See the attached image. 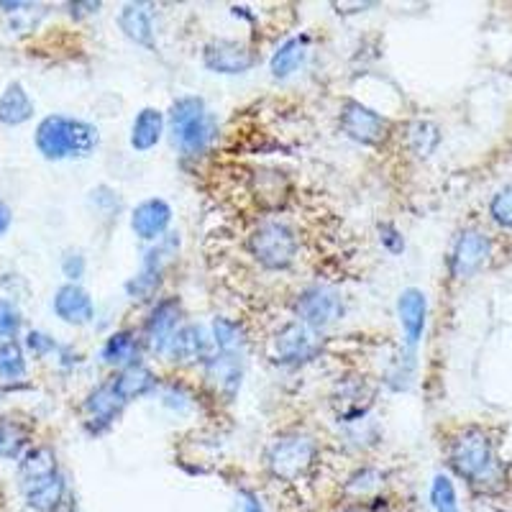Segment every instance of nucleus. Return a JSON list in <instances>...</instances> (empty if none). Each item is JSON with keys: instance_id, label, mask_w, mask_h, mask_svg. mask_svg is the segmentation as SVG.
Here are the masks:
<instances>
[{"instance_id": "nucleus-8", "label": "nucleus", "mask_w": 512, "mask_h": 512, "mask_svg": "<svg viewBox=\"0 0 512 512\" xmlns=\"http://www.w3.org/2000/svg\"><path fill=\"white\" fill-rule=\"evenodd\" d=\"M177 249H180V239H177V233H164L162 239H159V244L154 246V249L146 251L144 267H141L139 277H134V280L126 285L128 295L139 297V300H144V297L152 295V292L157 290L159 280H162L164 267H167L169 259L177 254Z\"/></svg>"}, {"instance_id": "nucleus-18", "label": "nucleus", "mask_w": 512, "mask_h": 512, "mask_svg": "<svg viewBox=\"0 0 512 512\" xmlns=\"http://www.w3.org/2000/svg\"><path fill=\"white\" fill-rule=\"evenodd\" d=\"M118 26L134 44L152 47L154 44V11L149 3H128L118 16Z\"/></svg>"}, {"instance_id": "nucleus-6", "label": "nucleus", "mask_w": 512, "mask_h": 512, "mask_svg": "<svg viewBox=\"0 0 512 512\" xmlns=\"http://www.w3.org/2000/svg\"><path fill=\"white\" fill-rule=\"evenodd\" d=\"M341 131L359 144L379 146L390 136V121L367 105H361L359 100H346L341 108Z\"/></svg>"}, {"instance_id": "nucleus-20", "label": "nucleus", "mask_w": 512, "mask_h": 512, "mask_svg": "<svg viewBox=\"0 0 512 512\" xmlns=\"http://www.w3.org/2000/svg\"><path fill=\"white\" fill-rule=\"evenodd\" d=\"M26 502L31 510L36 512H57L62 507L64 495H67V484H64L62 474H52V477L41 479V482L31 484L24 489Z\"/></svg>"}, {"instance_id": "nucleus-7", "label": "nucleus", "mask_w": 512, "mask_h": 512, "mask_svg": "<svg viewBox=\"0 0 512 512\" xmlns=\"http://www.w3.org/2000/svg\"><path fill=\"white\" fill-rule=\"evenodd\" d=\"M297 318L313 331L333 326L341 315H344V300L331 287H308L300 292L295 303Z\"/></svg>"}, {"instance_id": "nucleus-15", "label": "nucleus", "mask_w": 512, "mask_h": 512, "mask_svg": "<svg viewBox=\"0 0 512 512\" xmlns=\"http://www.w3.org/2000/svg\"><path fill=\"white\" fill-rule=\"evenodd\" d=\"M169 221H172V208L162 198H149L141 205H136L131 216V228L139 239L159 241L167 233Z\"/></svg>"}, {"instance_id": "nucleus-26", "label": "nucleus", "mask_w": 512, "mask_h": 512, "mask_svg": "<svg viewBox=\"0 0 512 512\" xmlns=\"http://www.w3.org/2000/svg\"><path fill=\"white\" fill-rule=\"evenodd\" d=\"M305 47H308V36H295V39H287L272 57V75L277 80H285L292 72L300 67V62L305 59Z\"/></svg>"}, {"instance_id": "nucleus-22", "label": "nucleus", "mask_w": 512, "mask_h": 512, "mask_svg": "<svg viewBox=\"0 0 512 512\" xmlns=\"http://www.w3.org/2000/svg\"><path fill=\"white\" fill-rule=\"evenodd\" d=\"M164 131V116L157 108H144L139 111V116L134 118V126H131V146L136 152H149L159 144Z\"/></svg>"}, {"instance_id": "nucleus-28", "label": "nucleus", "mask_w": 512, "mask_h": 512, "mask_svg": "<svg viewBox=\"0 0 512 512\" xmlns=\"http://www.w3.org/2000/svg\"><path fill=\"white\" fill-rule=\"evenodd\" d=\"M29 443V431L16 420L0 418V459H18Z\"/></svg>"}, {"instance_id": "nucleus-27", "label": "nucleus", "mask_w": 512, "mask_h": 512, "mask_svg": "<svg viewBox=\"0 0 512 512\" xmlns=\"http://www.w3.org/2000/svg\"><path fill=\"white\" fill-rule=\"evenodd\" d=\"M208 369H210V377L216 379L218 387L226 390L228 395L239 390L241 384V369L236 364V356L233 354H221V356H213L208 361Z\"/></svg>"}, {"instance_id": "nucleus-30", "label": "nucleus", "mask_w": 512, "mask_h": 512, "mask_svg": "<svg viewBox=\"0 0 512 512\" xmlns=\"http://www.w3.org/2000/svg\"><path fill=\"white\" fill-rule=\"evenodd\" d=\"M213 341L221 349V354H236L241 349V344H244L239 323H233V320L226 318L213 320Z\"/></svg>"}, {"instance_id": "nucleus-35", "label": "nucleus", "mask_w": 512, "mask_h": 512, "mask_svg": "<svg viewBox=\"0 0 512 512\" xmlns=\"http://www.w3.org/2000/svg\"><path fill=\"white\" fill-rule=\"evenodd\" d=\"M489 216L495 218L500 226L512 228V185L502 187L495 198H492V203H489Z\"/></svg>"}, {"instance_id": "nucleus-4", "label": "nucleus", "mask_w": 512, "mask_h": 512, "mask_svg": "<svg viewBox=\"0 0 512 512\" xmlns=\"http://www.w3.org/2000/svg\"><path fill=\"white\" fill-rule=\"evenodd\" d=\"M249 246L251 254L256 256V262L267 269L290 267L297 256V236L282 221H264L251 233Z\"/></svg>"}, {"instance_id": "nucleus-37", "label": "nucleus", "mask_w": 512, "mask_h": 512, "mask_svg": "<svg viewBox=\"0 0 512 512\" xmlns=\"http://www.w3.org/2000/svg\"><path fill=\"white\" fill-rule=\"evenodd\" d=\"M62 272H64V277H67V280H72V285H75L82 274H85V256L77 254V251H70V254L62 259Z\"/></svg>"}, {"instance_id": "nucleus-11", "label": "nucleus", "mask_w": 512, "mask_h": 512, "mask_svg": "<svg viewBox=\"0 0 512 512\" xmlns=\"http://www.w3.org/2000/svg\"><path fill=\"white\" fill-rule=\"evenodd\" d=\"M372 405H374V390L369 387L367 379L349 377V379H341V382L336 384V392H333V408H336V415L344 420V423L361 420L369 413Z\"/></svg>"}, {"instance_id": "nucleus-33", "label": "nucleus", "mask_w": 512, "mask_h": 512, "mask_svg": "<svg viewBox=\"0 0 512 512\" xmlns=\"http://www.w3.org/2000/svg\"><path fill=\"white\" fill-rule=\"evenodd\" d=\"M431 502L436 512H461L459 502H456L454 484H451V479L448 477H443V474H438V477L433 479Z\"/></svg>"}, {"instance_id": "nucleus-38", "label": "nucleus", "mask_w": 512, "mask_h": 512, "mask_svg": "<svg viewBox=\"0 0 512 512\" xmlns=\"http://www.w3.org/2000/svg\"><path fill=\"white\" fill-rule=\"evenodd\" d=\"M26 346L34 351L36 356H44L49 351H54V341L47 336V333H39V331H31L29 338H26Z\"/></svg>"}, {"instance_id": "nucleus-36", "label": "nucleus", "mask_w": 512, "mask_h": 512, "mask_svg": "<svg viewBox=\"0 0 512 512\" xmlns=\"http://www.w3.org/2000/svg\"><path fill=\"white\" fill-rule=\"evenodd\" d=\"M379 241H382L384 249L392 251V254H400V251L405 249V241H402L400 231H397L392 223H382V226H379Z\"/></svg>"}, {"instance_id": "nucleus-31", "label": "nucleus", "mask_w": 512, "mask_h": 512, "mask_svg": "<svg viewBox=\"0 0 512 512\" xmlns=\"http://www.w3.org/2000/svg\"><path fill=\"white\" fill-rule=\"evenodd\" d=\"M410 146H413V152L418 157H428V154L436 152L438 141H441V134H438V128L428 121H418L410 126Z\"/></svg>"}, {"instance_id": "nucleus-16", "label": "nucleus", "mask_w": 512, "mask_h": 512, "mask_svg": "<svg viewBox=\"0 0 512 512\" xmlns=\"http://www.w3.org/2000/svg\"><path fill=\"white\" fill-rule=\"evenodd\" d=\"M54 313L70 326H85L93 320L95 308L88 292L70 282V285L59 287L57 295H54Z\"/></svg>"}, {"instance_id": "nucleus-5", "label": "nucleus", "mask_w": 512, "mask_h": 512, "mask_svg": "<svg viewBox=\"0 0 512 512\" xmlns=\"http://www.w3.org/2000/svg\"><path fill=\"white\" fill-rule=\"evenodd\" d=\"M315 461V443L308 436H282L267 454L269 472L282 482H297Z\"/></svg>"}, {"instance_id": "nucleus-14", "label": "nucleus", "mask_w": 512, "mask_h": 512, "mask_svg": "<svg viewBox=\"0 0 512 512\" xmlns=\"http://www.w3.org/2000/svg\"><path fill=\"white\" fill-rule=\"evenodd\" d=\"M397 315H400V326L405 333V344H408V349H415L423 338L425 315H428V300L418 287H408V290L400 292Z\"/></svg>"}, {"instance_id": "nucleus-9", "label": "nucleus", "mask_w": 512, "mask_h": 512, "mask_svg": "<svg viewBox=\"0 0 512 512\" xmlns=\"http://www.w3.org/2000/svg\"><path fill=\"white\" fill-rule=\"evenodd\" d=\"M489 254H492V241L484 233L464 231L451 251V274L459 280H469L489 262Z\"/></svg>"}, {"instance_id": "nucleus-23", "label": "nucleus", "mask_w": 512, "mask_h": 512, "mask_svg": "<svg viewBox=\"0 0 512 512\" xmlns=\"http://www.w3.org/2000/svg\"><path fill=\"white\" fill-rule=\"evenodd\" d=\"M18 474H21L24 489L31 487V484H36V482H41V479H47V477H52V474H57V456H54L52 448H47V446L31 448L29 454L21 459V464H18Z\"/></svg>"}, {"instance_id": "nucleus-39", "label": "nucleus", "mask_w": 512, "mask_h": 512, "mask_svg": "<svg viewBox=\"0 0 512 512\" xmlns=\"http://www.w3.org/2000/svg\"><path fill=\"white\" fill-rule=\"evenodd\" d=\"M239 512H262L259 497L249 492V489H241L239 492Z\"/></svg>"}, {"instance_id": "nucleus-40", "label": "nucleus", "mask_w": 512, "mask_h": 512, "mask_svg": "<svg viewBox=\"0 0 512 512\" xmlns=\"http://www.w3.org/2000/svg\"><path fill=\"white\" fill-rule=\"evenodd\" d=\"M11 228V208L6 203H0V236Z\"/></svg>"}, {"instance_id": "nucleus-19", "label": "nucleus", "mask_w": 512, "mask_h": 512, "mask_svg": "<svg viewBox=\"0 0 512 512\" xmlns=\"http://www.w3.org/2000/svg\"><path fill=\"white\" fill-rule=\"evenodd\" d=\"M123 405H126V402L116 395L113 384H103V387H98L95 392H90V397L85 400V410H88L90 420L95 423V433L108 428V425L118 418Z\"/></svg>"}, {"instance_id": "nucleus-12", "label": "nucleus", "mask_w": 512, "mask_h": 512, "mask_svg": "<svg viewBox=\"0 0 512 512\" xmlns=\"http://www.w3.org/2000/svg\"><path fill=\"white\" fill-rule=\"evenodd\" d=\"M203 62L208 70L218 72V75H241V72L251 70L254 54L241 41L218 39L210 41L208 47H205Z\"/></svg>"}, {"instance_id": "nucleus-29", "label": "nucleus", "mask_w": 512, "mask_h": 512, "mask_svg": "<svg viewBox=\"0 0 512 512\" xmlns=\"http://www.w3.org/2000/svg\"><path fill=\"white\" fill-rule=\"evenodd\" d=\"M26 377V356L16 341H0V379L16 382Z\"/></svg>"}, {"instance_id": "nucleus-10", "label": "nucleus", "mask_w": 512, "mask_h": 512, "mask_svg": "<svg viewBox=\"0 0 512 512\" xmlns=\"http://www.w3.org/2000/svg\"><path fill=\"white\" fill-rule=\"evenodd\" d=\"M315 351H318L315 331L300 320L287 323L274 338V359L280 364H300V361L313 359Z\"/></svg>"}, {"instance_id": "nucleus-21", "label": "nucleus", "mask_w": 512, "mask_h": 512, "mask_svg": "<svg viewBox=\"0 0 512 512\" xmlns=\"http://www.w3.org/2000/svg\"><path fill=\"white\" fill-rule=\"evenodd\" d=\"M34 116V103L21 82H11L6 93L0 95V123L3 126H21Z\"/></svg>"}, {"instance_id": "nucleus-17", "label": "nucleus", "mask_w": 512, "mask_h": 512, "mask_svg": "<svg viewBox=\"0 0 512 512\" xmlns=\"http://www.w3.org/2000/svg\"><path fill=\"white\" fill-rule=\"evenodd\" d=\"M169 356L182 364H192V361H210V338L200 326H182L177 328L172 341L167 346Z\"/></svg>"}, {"instance_id": "nucleus-2", "label": "nucleus", "mask_w": 512, "mask_h": 512, "mask_svg": "<svg viewBox=\"0 0 512 512\" xmlns=\"http://www.w3.org/2000/svg\"><path fill=\"white\" fill-rule=\"evenodd\" d=\"M98 128L80 118L47 116L36 128V149L44 159H85L98 149Z\"/></svg>"}, {"instance_id": "nucleus-1", "label": "nucleus", "mask_w": 512, "mask_h": 512, "mask_svg": "<svg viewBox=\"0 0 512 512\" xmlns=\"http://www.w3.org/2000/svg\"><path fill=\"white\" fill-rule=\"evenodd\" d=\"M448 464L454 466V472L461 479L484 492H495L505 482V472H502L500 459L495 456V446L482 428H466L451 441Z\"/></svg>"}, {"instance_id": "nucleus-25", "label": "nucleus", "mask_w": 512, "mask_h": 512, "mask_svg": "<svg viewBox=\"0 0 512 512\" xmlns=\"http://www.w3.org/2000/svg\"><path fill=\"white\" fill-rule=\"evenodd\" d=\"M136 356H139V338L131 331L113 333L103 346V359L111 367H131L136 364Z\"/></svg>"}, {"instance_id": "nucleus-24", "label": "nucleus", "mask_w": 512, "mask_h": 512, "mask_svg": "<svg viewBox=\"0 0 512 512\" xmlns=\"http://www.w3.org/2000/svg\"><path fill=\"white\" fill-rule=\"evenodd\" d=\"M111 384L123 402H131L136 400V397H144L146 392H152L157 379H154V374L149 372V369L141 367V364H131V367L123 369Z\"/></svg>"}, {"instance_id": "nucleus-13", "label": "nucleus", "mask_w": 512, "mask_h": 512, "mask_svg": "<svg viewBox=\"0 0 512 512\" xmlns=\"http://www.w3.org/2000/svg\"><path fill=\"white\" fill-rule=\"evenodd\" d=\"M180 300L175 297H169V300H162L157 308L152 310L149 320H146L144 326V338L149 349L152 351H167L169 341L175 336L177 323H180Z\"/></svg>"}, {"instance_id": "nucleus-3", "label": "nucleus", "mask_w": 512, "mask_h": 512, "mask_svg": "<svg viewBox=\"0 0 512 512\" xmlns=\"http://www.w3.org/2000/svg\"><path fill=\"white\" fill-rule=\"evenodd\" d=\"M169 131L182 157H198L213 144L218 134L216 116L205 108L203 98L187 95L169 108Z\"/></svg>"}, {"instance_id": "nucleus-34", "label": "nucleus", "mask_w": 512, "mask_h": 512, "mask_svg": "<svg viewBox=\"0 0 512 512\" xmlns=\"http://www.w3.org/2000/svg\"><path fill=\"white\" fill-rule=\"evenodd\" d=\"M21 331V313L6 297H0V341H13Z\"/></svg>"}, {"instance_id": "nucleus-32", "label": "nucleus", "mask_w": 512, "mask_h": 512, "mask_svg": "<svg viewBox=\"0 0 512 512\" xmlns=\"http://www.w3.org/2000/svg\"><path fill=\"white\" fill-rule=\"evenodd\" d=\"M382 484H384V474L379 472V469L367 466V469L356 472L354 477L346 482V492H349L351 497H367V495H372V492H377Z\"/></svg>"}, {"instance_id": "nucleus-41", "label": "nucleus", "mask_w": 512, "mask_h": 512, "mask_svg": "<svg viewBox=\"0 0 512 512\" xmlns=\"http://www.w3.org/2000/svg\"><path fill=\"white\" fill-rule=\"evenodd\" d=\"M344 512H359V510H344Z\"/></svg>"}]
</instances>
